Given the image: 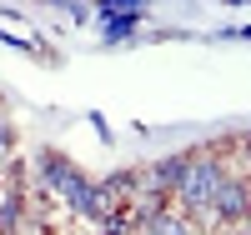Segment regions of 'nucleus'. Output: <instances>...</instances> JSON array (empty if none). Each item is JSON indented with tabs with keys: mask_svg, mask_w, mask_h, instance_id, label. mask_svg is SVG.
Listing matches in <instances>:
<instances>
[{
	"mask_svg": "<svg viewBox=\"0 0 251 235\" xmlns=\"http://www.w3.org/2000/svg\"><path fill=\"white\" fill-rule=\"evenodd\" d=\"M96 185H100V195H106L111 215H121V210L141 195V170H111V175H106V180H96Z\"/></svg>",
	"mask_w": 251,
	"mask_h": 235,
	"instance_id": "obj_5",
	"label": "nucleus"
},
{
	"mask_svg": "<svg viewBox=\"0 0 251 235\" xmlns=\"http://www.w3.org/2000/svg\"><path fill=\"white\" fill-rule=\"evenodd\" d=\"M221 180H226V170H221L216 155H191V160H186V175H181V185H176L186 215H206L211 200H216V190H221Z\"/></svg>",
	"mask_w": 251,
	"mask_h": 235,
	"instance_id": "obj_1",
	"label": "nucleus"
},
{
	"mask_svg": "<svg viewBox=\"0 0 251 235\" xmlns=\"http://www.w3.org/2000/svg\"><path fill=\"white\" fill-rule=\"evenodd\" d=\"M15 155V125H10V115L0 110V160H10Z\"/></svg>",
	"mask_w": 251,
	"mask_h": 235,
	"instance_id": "obj_7",
	"label": "nucleus"
},
{
	"mask_svg": "<svg viewBox=\"0 0 251 235\" xmlns=\"http://www.w3.org/2000/svg\"><path fill=\"white\" fill-rule=\"evenodd\" d=\"M251 215V180H231L226 175L221 180V190H216V200H211V210H206V220H221V225H241Z\"/></svg>",
	"mask_w": 251,
	"mask_h": 235,
	"instance_id": "obj_2",
	"label": "nucleus"
},
{
	"mask_svg": "<svg viewBox=\"0 0 251 235\" xmlns=\"http://www.w3.org/2000/svg\"><path fill=\"white\" fill-rule=\"evenodd\" d=\"M66 20H75V25H86V20H96V15H91V5H66Z\"/></svg>",
	"mask_w": 251,
	"mask_h": 235,
	"instance_id": "obj_8",
	"label": "nucleus"
},
{
	"mask_svg": "<svg viewBox=\"0 0 251 235\" xmlns=\"http://www.w3.org/2000/svg\"><path fill=\"white\" fill-rule=\"evenodd\" d=\"M91 15H96V25H100L106 40H126V35H136V25H141V5H96Z\"/></svg>",
	"mask_w": 251,
	"mask_h": 235,
	"instance_id": "obj_4",
	"label": "nucleus"
},
{
	"mask_svg": "<svg viewBox=\"0 0 251 235\" xmlns=\"http://www.w3.org/2000/svg\"><path fill=\"white\" fill-rule=\"evenodd\" d=\"M136 235H191V220L186 215H171V210H166V215H156L146 230H136Z\"/></svg>",
	"mask_w": 251,
	"mask_h": 235,
	"instance_id": "obj_6",
	"label": "nucleus"
},
{
	"mask_svg": "<svg viewBox=\"0 0 251 235\" xmlns=\"http://www.w3.org/2000/svg\"><path fill=\"white\" fill-rule=\"evenodd\" d=\"M231 35H241V40H251V25H236V30H231Z\"/></svg>",
	"mask_w": 251,
	"mask_h": 235,
	"instance_id": "obj_9",
	"label": "nucleus"
},
{
	"mask_svg": "<svg viewBox=\"0 0 251 235\" xmlns=\"http://www.w3.org/2000/svg\"><path fill=\"white\" fill-rule=\"evenodd\" d=\"M186 160H191V155H161V160H151V165H146L141 170V190H146V195H161V200H171L176 195V185H181V175H186Z\"/></svg>",
	"mask_w": 251,
	"mask_h": 235,
	"instance_id": "obj_3",
	"label": "nucleus"
},
{
	"mask_svg": "<svg viewBox=\"0 0 251 235\" xmlns=\"http://www.w3.org/2000/svg\"><path fill=\"white\" fill-rule=\"evenodd\" d=\"M241 235H251V215H246V220H241Z\"/></svg>",
	"mask_w": 251,
	"mask_h": 235,
	"instance_id": "obj_10",
	"label": "nucleus"
}]
</instances>
